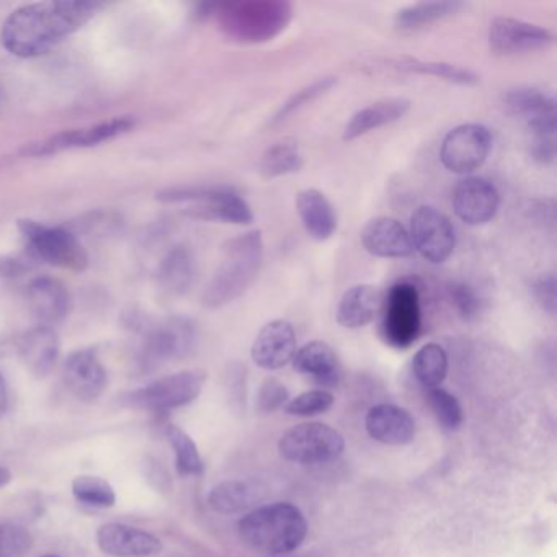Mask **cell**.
<instances>
[{"mask_svg":"<svg viewBox=\"0 0 557 557\" xmlns=\"http://www.w3.org/2000/svg\"><path fill=\"white\" fill-rule=\"evenodd\" d=\"M99 5L79 0H51L24 5L9 15L0 38L9 53L24 60L50 53L61 41L79 32Z\"/></svg>","mask_w":557,"mask_h":557,"instance_id":"obj_1","label":"cell"},{"mask_svg":"<svg viewBox=\"0 0 557 557\" xmlns=\"http://www.w3.org/2000/svg\"><path fill=\"white\" fill-rule=\"evenodd\" d=\"M208 17H214L230 40L260 45L285 32L293 18V5L286 0H237L210 5Z\"/></svg>","mask_w":557,"mask_h":557,"instance_id":"obj_2","label":"cell"},{"mask_svg":"<svg viewBox=\"0 0 557 557\" xmlns=\"http://www.w3.org/2000/svg\"><path fill=\"white\" fill-rule=\"evenodd\" d=\"M263 263V239L260 231L234 237L224 246L223 260L205 288V308L220 309L231 305L256 282Z\"/></svg>","mask_w":557,"mask_h":557,"instance_id":"obj_3","label":"cell"},{"mask_svg":"<svg viewBox=\"0 0 557 557\" xmlns=\"http://www.w3.org/2000/svg\"><path fill=\"white\" fill-rule=\"evenodd\" d=\"M308 523L299 508L292 504L263 505L239 521L244 543L259 553L286 554L301 546Z\"/></svg>","mask_w":557,"mask_h":557,"instance_id":"obj_4","label":"cell"},{"mask_svg":"<svg viewBox=\"0 0 557 557\" xmlns=\"http://www.w3.org/2000/svg\"><path fill=\"white\" fill-rule=\"evenodd\" d=\"M159 200L168 203H191L188 213L194 218L221 223H253V213L247 201L230 187H187L162 191Z\"/></svg>","mask_w":557,"mask_h":557,"instance_id":"obj_5","label":"cell"},{"mask_svg":"<svg viewBox=\"0 0 557 557\" xmlns=\"http://www.w3.org/2000/svg\"><path fill=\"white\" fill-rule=\"evenodd\" d=\"M18 230L35 259L73 272H84L89 265L86 249L70 231L47 226L34 220L18 221Z\"/></svg>","mask_w":557,"mask_h":557,"instance_id":"obj_6","label":"cell"},{"mask_svg":"<svg viewBox=\"0 0 557 557\" xmlns=\"http://www.w3.org/2000/svg\"><path fill=\"white\" fill-rule=\"evenodd\" d=\"M207 383V373L200 370L181 371L152 381L126 394L125 404L135 409L154 413H168L172 409L194 403Z\"/></svg>","mask_w":557,"mask_h":557,"instance_id":"obj_7","label":"cell"},{"mask_svg":"<svg viewBox=\"0 0 557 557\" xmlns=\"http://www.w3.org/2000/svg\"><path fill=\"white\" fill-rule=\"evenodd\" d=\"M422 331L420 293L413 283L397 282L391 286L383 305L381 335L394 348H409Z\"/></svg>","mask_w":557,"mask_h":557,"instance_id":"obj_8","label":"cell"},{"mask_svg":"<svg viewBox=\"0 0 557 557\" xmlns=\"http://www.w3.org/2000/svg\"><path fill=\"white\" fill-rule=\"evenodd\" d=\"M344 436L325 423H301L280 440L283 458L298 465H322L334 461L344 451Z\"/></svg>","mask_w":557,"mask_h":557,"instance_id":"obj_9","label":"cell"},{"mask_svg":"<svg viewBox=\"0 0 557 557\" xmlns=\"http://www.w3.org/2000/svg\"><path fill=\"white\" fill-rule=\"evenodd\" d=\"M491 149V132L479 123H468L456 126L443 138L440 161L453 174L469 175L484 165Z\"/></svg>","mask_w":557,"mask_h":557,"instance_id":"obj_10","label":"cell"},{"mask_svg":"<svg viewBox=\"0 0 557 557\" xmlns=\"http://www.w3.org/2000/svg\"><path fill=\"white\" fill-rule=\"evenodd\" d=\"M195 344V327L187 319H168L146 332L139 347L138 364L143 373L156 370L165 361L184 357Z\"/></svg>","mask_w":557,"mask_h":557,"instance_id":"obj_11","label":"cell"},{"mask_svg":"<svg viewBox=\"0 0 557 557\" xmlns=\"http://www.w3.org/2000/svg\"><path fill=\"white\" fill-rule=\"evenodd\" d=\"M410 240L413 250L426 262L443 263L451 257L456 246L451 221L433 207L417 208L410 216Z\"/></svg>","mask_w":557,"mask_h":557,"instance_id":"obj_12","label":"cell"},{"mask_svg":"<svg viewBox=\"0 0 557 557\" xmlns=\"http://www.w3.org/2000/svg\"><path fill=\"white\" fill-rule=\"evenodd\" d=\"M553 32L510 17H497L488 27V50L494 57H518L549 47Z\"/></svg>","mask_w":557,"mask_h":557,"instance_id":"obj_13","label":"cell"},{"mask_svg":"<svg viewBox=\"0 0 557 557\" xmlns=\"http://www.w3.org/2000/svg\"><path fill=\"white\" fill-rule=\"evenodd\" d=\"M136 126L135 116H116L109 122L99 123V125L87 126V128L70 129V132L60 133L51 136L44 143H38L30 148V154L51 156L57 152L67 151V149L90 148L99 146L102 143L112 141L119 136L126 135Z\"/></svg>","mask_w":557,"mask_h":557,"instance_id":"obj_14","label":"cell"},{"mask_svg":"<svg viewBox=\"0 0 557 557\" xmlns=\"http://www.w3.org/2000/svg\"><path fill=\"white\" fill-rule=\"evenodd\" d=\"M66 389L81 403H94L107 389V370L92 348L73 351L63 364Z\"/></svg>","mask_w":557,"mask_h":557,"instance_id":"obj_15","label":"cell"},{"mask_svg":"<svg viewBox=\"0 0 557 557\" xmlns=\"http://www.w3.org/2000/svg\"><path fill=\"white\" fill-rule=\"evenodd\" d=\"M451 203L456 216L462 223L482 226L494 220L500 197L495 185L487 178L468 177L456 185Z\"/></svg>","mask_w":557,"mask_h":557,"instance_id":"obj_16","label":"cell"},{"mask_svg":"<svg viewBox=\"0 0 557 557\" xmlns=\"http://www.w3.org/2000/svg\"><path fill=\"white\" fill-rule=\"evenodd\" d=\"M252 360L263 370H280L296 354L295 327L285 319H276L263 325L252 345Z\"/></svg>","mask_w":557,"mask_h":557,"instance_id":"obj_17","label":"cell"},{"mask_svg":"<svg viewBox=\"0 0 557 557\" xmlns=\"http://www.w3.org/2000/svg\"><path fill=\"white\" fill-rule=\"evenodd\" d=\"M97 543L102 553L112 557H152L162 549L161 540L154 534L122 523L102 524Z\"/></svg>","mask_w":557,"mask_h":557,"instance_id":"obj_18","label":"cell"},{"mask_svg":"<svg viewBox=\"0 0 557 557\" xmlns=\"http://www.w3.org/2000/svg\"><path fill=\"white\" fill-rule=\"evenodd\" d=\"M361 244L368 253L380 259H406L413 253L409 231L394 218L368 221L361 231Z\"/></svg>","mask_w":557,"mask_h":557,"instance_id":"obj_19","label":"cell"},{"mask_svg":"<svg viewBox=\"0 0 557 557\" xmlns=\"http://www.w3.org/2000/svg\"><path fill=\"white\" fill-rule=\"evenodd\" d=\"M18 354L30 374L41 380L57 367L61 354L60 337L53 327L37 325L22 335Z\"/></svg>","mask_w":557,"mask_h":557,"instance_id":"obj_20","label":"cell"},{"mask_svg":"<svg viewBox=\"0 0 557 557\" xmlns=\"http://www.w3.org/2000/svg\"><path fill=\"white\" fill-rule=\"evenodd\" d=\"M364 425L371 438L384 445H409L416 436V422L410 413L393 404L371 407Z\"/></svg>","mask_w":557,"mask_h":557,"instance_id":"obj_21","label":"cell"},{"mask_svg":"<svg viewBox=\"0 0 557 557\" xmlns=\"http://www.w3.org/2000/svg\"><path fill=\"white\" fill-rule=\"evenodd\" d=\"M71 298L63 283L58 280L37 278L28 286V306L40 325L53 327L70 312Z\"/></svg>","mask_w":557,"mask_h":557,"instance_id":"obj_22","label":"cell"},{"mask_svg":"<svg viewBox=\"0 0 557 557\" xmlns=\"http://www.w3.org/2000/svg\"><path fill=\"white\" fill-rule=\"evenodd\" d=\"M410 110V100L403 97L377 100L364 109L358 110L344 129V141H355L368 133L376 132L391 123L399 122Z\"/></svg>","mask_w":557,"mask_h":557,"instance_id":"obj_23","label":"cell"},{"mask_svg":"<svg viewBox=\"0 0 557 557\" xmlns=\"http://www.w3.org/2000/svg\"><path fill=\"white\" fill-rule=\"evenodd\" d=\"M293 368L312 377L319 386L334 387L341 380V363L331 345L314 341L296 350Z\"/></svg>","mask_w":557,"mask_h":557,"instance_id":"obj_24","label":"cell"},{"mask_svg":"<svg viewBox=\"0 0 557 557\" xmlns=\"http://www.w3.org/2000/svg\"><path fill=\"white\" fill-rule=\"evenodd\" d=\"M299 218L306 233L319 243L331 239L337 231V214L322 191L315 188L302 190L296 198Z\"/></svg>","mask_w":557,"mask_h":557,"instance_id":"obj_25","label":"cell"},{"mask_svg":"<svg viewBox=\"0 0 557 557\" xmlns=\"http://www.w3.org/2000/svg\"><path fill=\"white\" fill-rule=\"evenodd\" d=\"M380 306L381 295L374 286H351L338 302L337 322L345 329L364 327L374 321Z\"/></svg>","mask_w":557,"mask_h":557,"instance_id":"obj_26","label":"cell"},{"mask_svg":"<svg viewBox=\"0 0 557 557\" xmlns=\"http://www.w3.org/2000/svg\"><path fill=\"white\" fill-rule=\"evenodd\" d=\"M502 103L510 115L524 120L527 126L549 116H556V100L533 87H517L502 96Z\"/></svg>","mask_w":557,"mask_h":557,"instance_id":"obj_27","label":"cell"},{"mask_svg":"<svg viewBox=\"0 0 557 557\" xmlns=\"http://www.w3.org/2000/svg\"><path fill=\"white\" fill-rule=\"evenodd\" d=\"M465 8L462 2L448 0V2H419L400 9L394 17V27L399 32H417L430 27L436 22L453 17Z\"/></svg>","mask_w":557,"mask_h":557,"instance_id":"obj_28","label":"cell"},{"mask_svg":"<svg viewBox=\"0 0 557 557\" xmlns=\"http://www.w3.org/2000/svg\"><path fill=\"white\" fill-rule=\"evenodd\" d=\"M195 278L194 256L187 247H174L159 267V283L172 296H182L190 289Z\"/></svg>","mask_w":557,"mask_h":557,"instance_id":"obj_29","label":"cell"},{"mask_svg":"<svg viewBox=\"0 0 557 557\" xmlns=\"http://www.w3.org/2000/svg\"><path fill=\"white\" fill-rule=\"evenodd\" d=\"M302 168V156L296 139L285 138L273 143L260 159L259 171L265 181L295 174Z\"/></svg>","mask_w":557,"mask_h":557,"instance_id":"obj_30","label":"cell"},{"mask_svg":"<svg viewBox=\"0 0 557 557\" xmlns=\"http://www.w3.org/2000/svg\"><path fill=\"white\" fill-rule=\"evenodd\" d=\"M396 70L404 73L422 74V76H433L436 79L446 81L456 86H478L479 76L466 67L456 66L449 63H436V61H420L416 58H400L393 63Z\"/></svg>","mask_w":557,"mask_h":557,"instance_id":"obj_31","label":"cell"},{"mask_svg":"<svg viewBox=\"0 0 557 557\" xmlns=\"http://www.w3.org/2000/svg\"><path fill=\"white\" fill-rule=\"evenodd\" d=\"M259 500V491L240 481H224L208 495V504L218 513H239Z\"/></svg>","mask_w":557,"mask_h":557,"instance_id":"obj_32","label":"cell"},{"mask_svg":"<svg viewBox=\"0 0 557 557\" xmlns=\"http://www.w3.org/2000/svg\"><path fill=\"white\" fill-rule=\"evenodd\" d=\"M412 371L425 389H435L448 373V357L438 344H426L413 355Z\"/></svg>","mask_w":557,"mask_h":557,"instance_id":"obj_33","label":"cell"},{"mask_svg":"<svg viewBox=\"0 0 557 557\" xmlns=\"http://www.w3.org/2000/svg\"><path fill=\"white\" fill-rule=\"evenodd\" d=\"M165 436L174 448L178 474L200 475L203 472V461L191 436L174 423H169Z\"/></svg>","mask_w":557,"mask_h":557,"instance_id":"obj_34","label":"cell"},{"mask_svg":"<svg viewBox=\"0 0 557 557\" xmlns=\"http://www.w3.org/2000/svg\"><path fill=\"white\" fill-rule=\"evenodd\" d=\"M73 495L87 507L112 508L116 504L115 488L97 475H77L73 481Z\"/></svg>","mask_w":557,"mask_h":557,"instance_id":"obj_35","label":"cell"},{"mask_svg":"<svg viewBox=\"0 0 557 557\" xmlns=\"http://www.w3.org/2000/svg\"><path fill=\"white\" fill-rule=\"evenodd\" d=\"M335 86H337V77L332 76L322 77V79L309 84V86H306L305 89L296 92L295 96L289 97V99L280 107L278 112L275 113L270 125H282V123H285L289 116L295 115L296 112L305 109L306 106L314 102L319 97H322L324 94H327L329 90L334 89Z\"/></svg>","mask_w":557,"mask_h":557,"instance_id":"obj_36","label":"cell"},{"mask_svg":"<svg viewBox=\"0 0 557 557\" xmlns=\"http://www.w3.org/2000/svg\"><path fill=\"white\" fill-rule=\"evenodd\" d=\"M429 403L433 412H435L436 419L446 430L459 429L462 423L461 404L451 393L442 389V387L430 389Z\"/></svg>","mask_w":557,"mask_h":557,"instance_id":"obj_37","label":"cell"},{"mask_svg":"<svg viewBox=\"0 0 557 557\" xmlns=\"http://www.w3.org/2000/svg\"><path fill=\"white\" fill-rule=\"evenodd\" d=\"M334 404V396L324 389L308 391L285 404L288 416L309 417L325 412Z\"/></svg>","mask_w":557,"mask_h":557,"instance_id":"obj_38","label":"cell"},{"mask_svg":"<svg viewBox=\"0 0 557 557\" xmlns=\"http://www.w3.org/2000/svg\"><path fill=\"white\" fill-rule=\"evenodd\" d=\"M448 293L453 306L465 321L471 322L479 318L482 311V301L472 286L465 282H453L448 286Z\"/></svg>","mask_w":557,"mask_h":557,"instance_id":"obj_39","label":"cell"},{"mask_svg":"<svg viewBox=\"0 0 557 557\" xmlns=\"http://www.w3.org/2000/svg\"><path fill=\"white\" fill-rule=\"evenodd\" d=\"M34 537L17 524H0V557H21L32 549Z\"/></svg>","mask_w":557,"mask_h":557,"instance_id":"obj_40","label":"cell"},{"mask_svg":"<svg viewBox=\"0 0 557 557\" xmlns=\"http://www.w3.org/2000/svg\"><path fill=\"white\" fill-rule=\"evenodd\" d=\"M288 399L289 394L285 384L280 383L275 377H267L262 386H260L259 396H257V407L262 412H275L280 407L285 406Z\"/></svg>","mask_w":557,"mask_h":557,"instance_id":"obj_41","label":"cell"},{"mask_svg":"<svg viewBox=\"0 0 557 557\" xmlns=\"http://www.w3.org/2000/svg\"><path fill=\"white\" fill-rule=\"evenodd\" d=\"M531 292H533L534 299L543 311L550 315L556 314L557 296L554 273H544V275L537 276L531 283Z\"/></svg>","mask_w":557,"mask_h":557,"instance_id":"obj_42","label":"cell"},{"mask_svg":"<svg viewBox=\"0 0 557 557\" xmlns=\"http://www.w3.org/2000/svg\"><path fill=\"white\" fill-rule=\"evenodd\" d=\"M530 154L541 165H554L556 162V136H533Z\"/></svg>","mask_w":557,"mask_h":557,"instance_id":"obj_43","label":"cell"},{"mask_svg":"<svg viewBox=\"0 0 557 557\" xmlns=\"http://www.w3.org/2000/svg\"><path fill=\"white\" fill-rule=\"evenodd\" d=\"M227 380H230L231 396L234 397V400L239 404L246 403V368L239 363L233 364L230 368Z\"/></svg>","mask_w":557,"mask_h":557,"instance_id":"obj_44","label":"cell"},{"mask_svg":"<svg viewBox=\"0 0 557 557\" xmlns=\"http://www.w3.org/2000/svg\"><path fill=\"white\" fill-rule=\"evenodd\" d=\"M25 270H28L27 260L14 259V257L0 259V275L2 276H21Z\"/></svg>","mask_w":557,"mask_h":557,"instance_id":"obj_45","label":"cell"},{"mask_svg":"<svg viewBox=\"0 0 557 557\" xmlns=\"http://www.w3.org/2000/svg\"><path fill=\"white\" fill-rule=\"evenodd\" d=\"M9 407L8 384H5L4 376L0 373V419L5 416Z\"/></svg>","mask_w":557,"mask_h":557,"instance_id":"obj_46","label":"cell"},{"mask_svg":"<svg viewBox=\"0 0 557 557\" xmlns=\"http://www.w3.org/2000/svg\"><path fill=\"white\" fill-rule=\"evenodd\" d=\"M12 481V474L9 469L0 468V488L5 487Z\"/></svg>","mask_w":557,"mask_h":557,"instance_id":"obj_47","label":"cell"},{"mask_svg":"<svg viewBox=\"0 0 557 557\" xmlns=\"http://www.w3.org/2000/svg\"><path fill=\"white\" fill-rule=\"evenodd\" d=\"M41 557H61V556H57V554H47V556H41Z\"/></svg>","mask_w":557,"mask_h":557,"instance_id":"obj_48","label":"cell"}]
</instances>
